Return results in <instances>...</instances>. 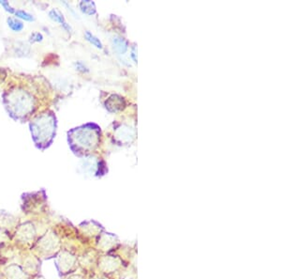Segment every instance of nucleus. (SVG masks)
Returning <instances> with one entry per match:
<instances>
[{"label": "nucleus", "mask_w": 281, "mask_h": 279, "mask_svg": "<svg viewBox=\"0 0 281 279\" xmlns=\"http://www.w3.org/2000/svg\"><path fill=\"white\" fill-rule=\"evenodd\" d=\"M76 68H77V70L81 71V72H88L87 68L82 62H78V63L76 64Z\"/></svg>", "instance_id": "ddd939ff"}, {"label": "nucleus", "mask_w": 281, "mask_h": 279, "mask_svg": "<svg viewBox=\"0 0 281 279\" xmlns=\"http://www.w3.org/2000/svg\"><path fill=\"white\" fill-rule=\"evenodd\" d=\"M0 5H1L3 8H5V10H7L9 13L15 12L14 8H12V7H10V5H9V3H8V1H4V0L1 1V0H0Z\"/></svg>", "instance_id": "9b49d317"}, {"label": "nucleus", "mask_w": 281, "mask_h": 279, "mask_svg": "<svg viewBox=\"0 0 281 279\" xmlns=\"http://www.w3.org/2000/svg\"><path fill=\"white\" fill-rule=\"evenodd\" d=\"M8 25L9 28L14 32H21L23 29V23L15 18H8Z\"/></svg>", "instance_id": "6e6552de"}, {"label": "nucleus", "mask_w": 281, "mask_h": 279, "mask_svg": "<svg viewBox=\"0 0 281 279\" xmlns=\"http://www.w3.org/2000/svg\"><path fill=\"white\" fill-rule=\"evenodd\" d=\"M101 139V128L86 124L69 132V143L74 152H89L97 148Z\"/></svg>", "instance_id": "f257e3e1"}, {"label": "nucleus", "mask_w": 281, "mask_h": 279, "mask_svg": "<svg viewBox=\"0 0 281 279\" xmlns=\"http://www.w3.org/2000/svg\"><path fill=\"white\" fill-rule=\"evenodd\" d=\"M5 104L8 113L17 120L25 119L35 108L34 99L23 89H12L5 95Z\"/></svg>", "instance_id": "f03ea898"}, {"label": "nucleus", "mask_w": 281, "mask_h": 279, "mask_svg": "<svg viewBox=\"0 0 281 279\" xmlns=\"http://www.w3.org/2000/svg\"><path fill=\"white\" fill-rule=\"evenodd\" d=\"M49 16H50V18H51L52 20H54L55 22H57V23H59V24H61L67 31H72L71 26L66 22L64 16H63L62 13H61L59 10H57V9H52V10H50Z\"/></svg>", "instance_id": "39448f33"}, {"label": "nucleus", "mask_w": 281, "mask_h": 279, "mask_svg": "<svg viewBox=\"0 0 281 279\" xmlns=\"http://www.w3.org/2000/svg\"><path fill=\"white\" fill-rule=\"evenodd\" d=\"M86 39L88 40L90 43H92L93 45H95L96 47L99 48V49H102V48H103L102 41L100 40V39H98L96 36H94L91 32H86Z\"/></svg>", "instance_id": "1a4fd4ad"}, {"label": "nucleus", "mask_w": 281, "mask_h": 279, "mask_svg": "<svg viewBox=\"0 0 281 279\" xmlns=\"http://www.w3.org/2000/svg\"><path fill=\"white\" fill-rule=\"evenodd\" d=\"M132 57H133V61L135 63H137V53H136V47L133 46V50H132Z\"/></svg>", "instance_id": "4468645a"}, {"label": "nucleus", "mask_w": 281, "mask_h": 279, "mask_svg": "<svg viewBox=\"0 0 281 279\" xmlns=\"http://www.w3.org/2000/svg\"><path fill=\"white\" fill-rule=\"evenodd\" d=\"M113 45H114V50L118 55H124L129 48L128 41L125 39L121 37H117V36L114 37L113 39Z\"/></svg>", "instance_id": "423d86ee"}, {"label": "nucleus", "mask_w": 281, "mask_h": 279, "mask_svg": "<svg viewBox=\"0 0 281 279\" xmlns=\"http://www.w3.org/2000/svg\"><path fill=\"white\" fill-rule=\"evenodd\" d=\"M106 108L111 112H117L124 108L125 102L122 97L118 95H112L105 102Z\"/></svg>", "instance_id": "20e7f679"}, {"label": "nucleus", "mask_w": 281, "mask_h": 279, "mask_svg": "<svg viewBox=\"0 0 281 279\" xmlns=\"http://www.w3.org/2000/svg\"><path fill=\"white\" fill-rule=\"evenodd\" d=\"M56 121L53 113H43L30 123L32 136L40 148L46 147L52 142L55 135Z\"/></svg>", "instance_id": "7ed1b4c3"}, {"label": "nucleus", "mask_w": 281, "mask_h": 279, "mask_svg": "<svg viewBox=\"0 0 281 279\" xmlns=\"http://www.w3.org/2000/svg\"><path fill=\"white\" fill-rule=\"evenodd\" d=\"M15 15L18 18L23 19L24 21H28V22L34 21V17L31 14L27 13L26 11H23V10H17V11H15Z\"/></svg>", "instance_id": "9d476101"}, {"label": "nucleus", "mask_w": 281, "mask_h": 279, "mask_svg": "<svg viewBox=\"0 0 281 279\" xmlns=\"http://www.w3.org/2000/svg\"><path fill=\"white\" fill-rule=\"evenodd\" d=\"M81 10L87 15H93L96 13V6L95 3L89 0H84L80 3Z\"/></svg>", "instance_id": "0eeeda50"}, {"label": "nucleus", "mask_w": 281, "mask_h": 279, "mask_svg": "<svg viewBox=\"0 0 281 279\" xmlns=\"http://www.w3.org/2000/svg\"><path fill=\"white\" fill-rule=\"evenodd\" d=\"M43 39V37H42V35L41 34H39V33H35V34H33L31 36V41H41Z\"/></svg>", "instance_id": "f8f14e48"}]
</instances>
